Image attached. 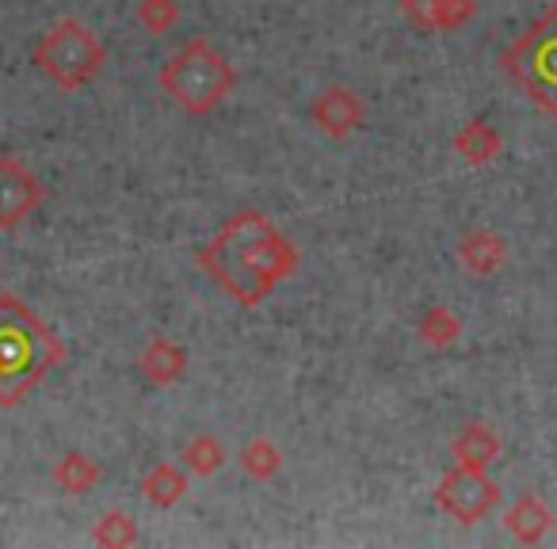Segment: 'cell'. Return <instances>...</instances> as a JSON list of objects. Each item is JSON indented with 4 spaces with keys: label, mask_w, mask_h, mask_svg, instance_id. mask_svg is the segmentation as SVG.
<instances>
[{
    "label": "cell",
    "mask_w": 557,
    "mask_h": 549,
    "mask_svg": "<svg viewBox=\"0 0 557 549\" xmlns=\"http://www.w3.org/2000/svg\"><path fill=\"white\" fill-rule=\"evenodd\" d=\"M54 485L62 488L65 496H88L96 485H100V465H96L88 454H81V450H70V454L58 458Z\"/></svg>",
    "instance_id": "obj_15"
},
{
    "label": "cell",
    "mask_w": 557,
    "mask_h": 549,
    "mask_svg": "<svg viewBox=\"0 0 557 549\" xmlns=\"http://www.w3.org/2000/svg\"><path fill=\"white\" fill-rule=\"evenodd\" d=\"M458 260H462V267L470 271V275L485 279V275H493V271L504 267V260H508V248H504L500 233L473 229V233H466V237L458 240Z\"/></svg>",
    "instance_id": "obj_11"
},
{
    "label": "cell",
    "mask_w": 557,
    "mask_h": 549,
    "mask_svg": "<svg viewBox=\"0 0 557 549\" xmlns=\"http://www.w3.org/2000/svg\"><path fill=\"white\" fill-rule=\"evenodd\" d=\"M65 363V344L20 302L0 295V404L16 409L50 371Z\"/></svg>",
    "instance_id": "obj_2"
},
{
    "label": "cell",
    "mask_w": 557,
    "mask_h": 549,
    "mask_svg": "<svg viewBox=\"0 0 557 549\" xmlns=\"http://www.w3.org/2000/svg\"><path fill=\"white\" fill-rule=\"evenodd\" d=\"M462 336V321L455 317V310H447V305H432V310L420 317V340L428 344V348H450V344Z\"/></svg>",
    "instance_id": "obj_17"
},
{
    "label": "cell",
    "mask_w": 557,
    "mask_h": 549,
    "mask_svg": "<svg viewBox=\"0 0 557 549\" xmlns=\"http://www.w3.org/2000/svg\"><path fill=\"white\" fill-rule=\"evenodd\" d=\"M240 470H245V477H252V481H271L278 470H283V454H278V447L271 439L256 435V439L245 442V450H240Z\"/></svg>",
    "instance_id": "obj_16"
},
{
    "label": "cell",
    "mask_w": 557,
    "mask_h": 549,
    "mask_svg": "<svg viewBox=\"0 0 557 549\" xmlns=\"http://www.w3.org/2000/svg\"><path fill=\"white\" fill-rule=\"evenodd\" d=\"M47 187L20 157H0V229H16L39 210Z\"/></svg>",
    "instance_id": "obj_7"
},
{
    "label": "cell",
    "mask_w": 557,
    "mask_h": 549,
    "mask_svg": "<svg viewBox=\"0 0 557 549\" xmlns=\"http://www.w3.org/2000/svg\"><path fill=\"white\" fill-rule=\"evenodd\" d=\"M180 20V4L176 0H141L138 4V24L149 35H169Z\"/></svg>",
    "instance_id": "obj_20"
},
{
    "label": "cell",
    "mask_w": 557,
    "mask_h": 549,
    "mask_svg": "<svg viewBox=\"0 0 557 549\" xmlns=\"http://www.w3.org/2000/svg\"><path fill=\"white\" fill-rule=\"evenodd\" d=\"M195 260L207 271V279L222 287L233 302L256 310L260 302H268L278 283L298 271V248L268 214L240 210L214 233V240L199 248Z\"/></svg>",
    "instance_id": "obj_1"
},
{
    "label": "cell",
    "mask_w": 557,
    "mask_h": 549,
    "mask_svg": "<svg viewBox=\"0 0 557 549\" xmlns=\"http://www.w3.org/2000/svg\"><path fill=\"white\" fill-rule=\"evenodd\" d=\"M92 541L96 546H108V549H126V546H138L141 534H138V523L123 511H103L100 523L92 531Z\"/></svg>",
    "instance_id": "obj_19"
},
{
    "label": "cell",
    "mask_w": 557,
    "mask_h": 549,
    "mask_svg": "<svg viewBox=\"0 0 557 549\" xmlns=\"http://www.w3.org/2000/svg\"><path fill=\"white\" fill-rule=\"evenodd\" d=\"M473 16H478V4H473V0H435L432 32H458V27H466Z\"/></svg>",
    "instance_id": "obj_21"
},
{
    "label": "cell",
    "mask_w": 557,
    "mask_h": 549,
    "mask_svg": "<svg viewBox=\"0 0 557 549\" xmlns=\"http://www.w3.org/2000/svg\"><path fill=\"white\" fill-rule=\"evenodd\" d=\"M157 85L164 88V96H172L180 111L187 115H210L225 96L237 85L230 58L218 47H210L202 35L187 39V47H180L169 62L157 73Z\"/></svg>",
    "instance_id": "obj_3"
},
{
    "label": "cell",
    "mask_w": 557,
    "mask_h": 549,
    "mask_svg": "<svg viewBox=\"0 0 557 549\" xmlns=\"http://www.w3.org/2000/svg\"><path fill=\"white\" fill-rule=\"evenodd\" d=\"M500 130L496 126H488L485 118H473V123H466L462 130H458L455 138V153L462 157L466 164H488L500 157Z\"/></svg>",
    "instance_id": "obj_13"
},
{
    "label": "cell",
    "mask_w": 557,
    "mask_h": 549,
    "mask_svg": "<svg viewBox=\"0 0 557 549\" xmlns=\"http://www.w3.org/2000/svg\"><path fill=\"white\" fill-rule=\"evenodd\" d=\"M310 118L321 134H329L333 141H344L367 123V103L351 88H325L310 103Z\"/></svg>",
    "instance_id": "obj_8"
},
{
    "label": "cell",
    "mask_w": 557,
    "mask_h": 549,
    "mask_svg": "<svg viewBox=\"0 0 557 549\" xmlns=\"http://www.w3.org/2000/svg\"><path fill=\"white\" fill-rule=\"evenodd\" d=\"M500 500V485L488 477L485 470H473V465H458L443 473V481L435 485V503L440 511H447L450 519L473 526L488 515Z\"/></svg>",
    "instance_id": "obj_6"
},
{
    "label": "cell",
    "mask_w": 557,
    "mask_h": 549,
    "mask_svg": "<svg viewBox=\"0 0 557 549\" xmlns=\"http://www.w3.org/2000/svg\"><path fill=\"white\" fill-rule=\"evenodd\" d=\"M549 526H554V511L534 492H519L516 500H511V508L504 511V531L516 541H523V546H539L549 534Z\"/></svg>",
    "instance_id": "obj_9"
},
{
    "label": "cell",
    "mask_w": 557,
    "mask_h": 549,
    "mask_svg": "<svg viewBox=\"0 0 557 549\" xmlns=\"http://www.w3.org/2000/svg\"><path fill=\"white\" fill-rule=\"evenodd\" d=\"M103 42L81 20H62L35 42V65L54 80L62 92H81L103 70Z\"/></svg>",
    "instance_id": "obj_5"
},
{
    "label": "cell",
    "mask_w": 557,
    "mask_h": 549,
    "mask_svg": "<svg viewBox=\"0 0 557 549\" xmlns=\"http://www.w3.org/2000/svg\"><path fill=\"white\" fill-rule=\"evenodd\" d=\"M138 371H141V378H146L149 386L164 389L187 371V351L180 348L176 340H169V336H153V340L141 348Z\"/></svg>",
    "instance_id": "obj_10"
},
{
    "label": "cell",
    "mask_w": 557,
    "mask_h": 549,
    "mask_svg": "<svg viewBox=\"0 0 557 549\" xmlns=\"http://www.w3.org/2000/svg\"><path fill=\"white\" fill-rule=\"evenodd\" d=\"M504 73L557 118V4H549L500 58Z\"/></svg>",
    "instance_id": "obj_4"
},
{
    "label": "cell",
    "mask_w": 557,
    "mask_h": 549,
    "mask_svg": "<svg viewBox=\"0 0 557 549\" xmlns=\"http://www.w3.org/2000/svg\"><path fill=\"white\" fill-rule=\"evenodd\" d=\"M450 454L458 465H473V470H488L500 458V439L488 432L485 424H466L462 432L450 439Z\"/></svg>",
    "instance_id": "obj_12"
},
{
    "label": "cell",
    "mask_w": 557,
    "mask_h": 549,
    "mask_svg": "<svg viewBox=\"0 0 557 549\" xmlns=\"http://www.w3.org/2000/svg\"><path fill=\"white\" fill-rule=\"evenodd\" d=\"M401 12L417 32H432V12L435 0H401Z\"/></svg>",
    "instance_id": "obj_22"
},
{
    "label": "cell",
    "mask_w": 557,
    "mask_h": 549,
    "mask_svg": "<svg viewBox=\"0 0 557 549\" xmlns=\"http://www.w3.org/2000/svg\"><path fill=\"white\" fill-rule=\"evenodd\" d=\"M141 496H146L153 508H176L187 496V473L172 462H157L153 470L141 477Z\"/></svg>",
    "instance_id": "obj_14"
},
{
    "label": "cell",
    "mask_w": 557,
    "mask_h": 549,
    "mask_svg": "<svg viewBox=\"0 0 557 549\" xmlns=\"http://www.w3.org/2000/svg\"><path fill=\"white\" fill-rule=\"evenodd\" d=\"M184 470L195 473V477H210V473L222 470L225 462V447L214 439V435H195L191 442L184 447Z\"/></svg>",
    "instance_id": "obj_18"
}]
</instances>
